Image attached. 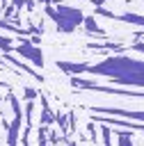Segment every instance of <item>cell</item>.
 <instances>
[{"mask_svg":"<svg viewBox=\"0 0 144 146\" xmlns=\"http://www.w3.org/2000/svg\"><path fill=\"white\" fill-rule=\"evenodd\" d=\"M89 75H103L121 87H137L144 89V59L126 57V55H114L105 57L98 64H87Z\"/></svg>","mask_w":144,"mask_h":146,"instance_id":"cell-1","label":"cell"},{"mask_svg":"<svg viewBox=\"0 0 144 146\" xmlns=\"http://www.w3.org/2000/svg\"><path fill=\"white\" fill-rule=\"evenodd\" d=\"M53 2H57L55 7L48 2L46 5V14L55 21V27L59 30V32H73L78 25H82V21H85V16H82V11L80 9H75V7H71V5H64L62 0H53Z\"/></svg>","mask_w":144,"mask_h":146,"instance_id":"cell-2","label":"cell"},{"mask_svg":"<svg viewBox=\"0 0 144 146\" xmlns=\"http://www.w3.org/2000/svg\"><path fill=\"white\" fill-rule=\"evenodd\" d=\"M11 52H18L21 57H25L27 62H32L37 68H41L43 66V52H41V48L37 46V43H32L30 39H21L16 46H14V50Z\"/></svg>","mask_w":144,"mask_h":146,"instance_id":"cell-3","label":"cell"},{"mask_svg":"<svg viewBox=\"0 0 144 146\" xmlns=\"http://www.w3.org/2000/svg\"><path fill=\"white\" fill-rule=\"evenodd\" d=\"M23 130V112L14 114L11 123L7 125V146H18V135Z\"/></svg>","mask_w":144,"mask_h":146,"instance_id":"cell-4","label":"cell"},{"mask_svg":"<svg viewBox=\"0 0 144 146\" xmlns=\"http://www.w3.org/2000/svg\"><path fill=\"white\" fill-rule=\"evenodd\" d=\"M112 18H117V21H123V23H128V25H135V27L144 30V16H142V14L126 11V14H112Z\"/></svg>","mask_w":144,"mask_h":146,"instance_id":"cell-5","label":"cell"},{"mask_svg":"<svg viewBox=\"0 0 144 146\" xmlns=\"http://www.w3.org/2000/svg\"><path fill=\"white\" fill-rule=\"evenodd\" d=\"M39 100H41V125H50V123L55 121V114H53V110L48 107L46 96H39Z\"/></svg>","mask_w":144,"mask_h":146,"instance_id":"cell-6","label":"cell"},{"mask_svg":"<svg viewBox=\"0 0 144 146\" xmlns=\"http://www.w3.org/2000/svg\"><path fill=\"white\" fill-rule=\"evenodd\" d=\"M59 68L69 75H78V73H87V64H73V62H59Z\"/></svg>","mask_w":144,"mask_h":146,"instance_id":"cell-7","label":"cell"},{"mask_svg":"<svg viewBox=\"0 0 144 146\" xmlns=\"http://www.w3.org/2000/svg\"><path fill=\"white\" fill-rule=\"evenodd\" d=\"M82 25H85V30H87L89 34H96V36H105V32H103V30L98 27V23H96V16H85Z\"/></svg>","mask_w":144,"mask_h":146,"instance_id":"cell-8","label":"cell"},{"mask_svg":"<svg viewBox=\"0 0 144 146\" xmlns=\"http://www.w3.org/2000/svg\"><path fill=\"white\" fill-rule=\"evenodd\" d=\"M55 123H57V128H59L64 135H69V132H71V128H69V116H66V114L57 112V114H55Z\"/></svg>","mask_w":144,"mask_h":146,"instance_id":"cell-9","label":"cell"},{"mask_svg":"<svg viewBox=\"0 0 144 146\" xmlns=\"http://www.w3.org/2000/svg\"><path fill=\"white\" fill-rule=\"evenodd\" d=\"M101 146H112V130L107 123H101Z\"/></svg>","mask_w":144,"mask_h":146,"instance_id":"cell-10","label":"cell"},{"mask_svg":"<svg viewBox=\"0 0 144 146\" xmlns=\"http://www.w3.org/2000/svg\"><path fill=\"white\" fill-rule=\"evenodd\" d=\"M117 139H119V144H117V146H135V144H133V137H130V132L117 130Z\"/></svg>","mask_w":144,"mask_h":146,"instance_id":"cell-11","label":"cell"},{"mask_svg":"<svg viewBox=\"0 0 144 146\" xmlns=\"http://www.w3.org/2000/svg\"><path fill=\"white\" fill-rule=\"evenodd\" d=\"M14 50V43L9 36H0V52H11Z\"/></svg>","mask_w":144,"mask_h":146,"instance_id":"cell-12","label":"cell"},{"mask_svg":"<svg viewBox=\"0 0 144 146\" xmlns=\"http://www.w3.org/2000/svg\"><path fill=\"white\" fill-rule=\"evenodd\" d=\"M87 137L91 139V144H98V132H96V125H94V121L87 125Z\"/></svg>","mask_w":144,"mask_h":146,"instance_id":"cell-13","label":"cell"},{"mask_svg":"<svg viewBox=\"0 0 144 146\" xmlns=\"http://www.w3.org/2000/svg\"><path fill=\"white\" fill-rule=\"evenodd\" d=\"M23 91H25V98H27V100H34V98L39 96V91H37V89H32V87H25Z\"/></svg>","mask_w":144,"mask_h":146,"instance_id":"cell-14","label":"cell"},{"mask_svg":"<svg viewBox=\"0 0 144 146\" xmlns=\"http://www.w3.org/2000/svg\"><path fill=\"white\" fill-rule=\"evenodd\" d=\"M9 5H11L16 11H21V9L25 7V0H9Z\"/></svg>","mask_w":144,"mask_h":146,"instance_id":"cell-15","label":"cell"},{"mask_svg":"<svg viewBox=\"0 0 144 146\" xmlns=\"http://www.w3.org/2000/svg\"><path fill=\"white\" fill-rule=\"evenodd\" d=\"M39 2H43V5H48V2H53V0H39Z\"/></svg>","mask_w":144,"mask_h":146,"instance_id":"cell-16","label":"cell"},{"mask_svg":"<svg viewBox=\"0 0 144 146\" xmlns=\"http://www.w3.org/2000/svg\"><path fill=\"white\" fill-rule=\"evenodd\" d=\"M64 146H75V144H71V141H69V144H64Z\"/></svg>","mask_w":144,"mask_h":146,"instance_id":"cell-17","label":"cell"},{"mask_svg":"<svg viewBox=\"0 0 144 146\" xmlns=\"http://www.w3.org/2000/svg\"><path fill=\"white\" fill-rule=\"evenodd\" d=\"M0 105H2V94H0Z\"/></svg>","mask_w":144,"mask_h":146,"instance_id":"cell-18","label":"cell"}]
</instances>
